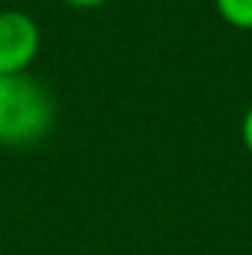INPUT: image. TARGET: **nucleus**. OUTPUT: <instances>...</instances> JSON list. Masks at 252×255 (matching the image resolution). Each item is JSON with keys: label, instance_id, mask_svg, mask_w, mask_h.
<instances>
[{"label": "nucleus", "instance_id": "1", "mask_svg": "<svg viewBox=\"0 0 252 255\" xmlns=\"http://www.w3.org/2000/svg\"><path fill=\"white\" fill-rule=\"evenodd\" d=\"M57 128V101L51 89L24 74H0V148H33Z\"/></svg>", "mask_w": 252, "mask_h": 255}, {"label": "nucleus", "instance_id": "2", "mask_svg": "<svg viewBox=\"0 0 252 255\" xmlns=\"http://www.w3.org/2000/svg\"><path fill=\"white\" fill-rule=\"evenodd\" d=\"M42 51V30L24 9H0V74H24Z\"/></svg>", "mask_w": 252, "mask_h": 255}, {"label": "nucleus", "instance_id": "3", "mask_svg": "<svg viewBox=\"0 0 252 255\" xmlns=\"http://www.w3.org/2000/svg\"><path fill=\"white\" fill-rule=\"evenodd\" d=\"M214 9L229 27L252 33V0H214Z\"/></svg>", "mask_w": 252, "mask_h": 255}, {"label": "nucleus", "instance_id": "4", "mask_svg": "<svg viewBox=\"0 0 252 255\" xmlns=\"http://www.w3.org/2000/svg\"><path fill=\"white\" fill-rule=\"evenodd\" d=\"M241 139H244L247 151L252 154V104L247 107V113H244V119H241Z\"/></svg>", "mask_w": 252, "mask_h": 255}, {"label": "nucleus", "instance_id": "5", "mask_svg": "<svg viewBox=\"0 0 252 255\" xmlns=\"http://www.w3.org/2000/svg\"><path fill=\"white\" fill-rule=\"evenodd\" d=\"M65 6H71V9H98V6H104L107 0H63Z\"/></svg>", "mask_w": 252, "mask_h": 255}, {"label": "nucleus", "instance_id": "6", "mask_svg": "<svg viewBox=\"0 0 252 255\" xmlns=\"http://www.w3.org/2000/svg\"><path fill=\"white\" fill-rule=\"evenodd\" d=\"M12 3H18V0H12Z\"/></svg>", "mask_w": 252, "mask_h": 255}]
</instances>
